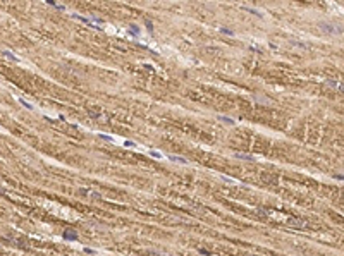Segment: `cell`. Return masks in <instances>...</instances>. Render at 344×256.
<instances>
[{
  "label": "cell",
  "mask_w": 344,
  "mask_h": 256,
  "mask_svg": "<svg viewBox=\"0 0 344 256\" xmlns=\"http://www.w3.org/2000/svg\"><path fill=\"white\" fill-rule=\"evenodd\" d=\"M129 31H133V34H136V36L139 34V28H138V26H134V24L131 26V29H129Z\"/></svg>",
  "instance_id": "2"
},
{
  "label": "cell",
  "mask_w": 344,
  "mask_h": 256,
  "mask_svg": "<svg viewBox=\"0 0 344 256\" xmlns=\"http://www.w3.org/2000/svg\"><path fill=\"white\" fill-rule=\"evenodd\" d=\"M64 237H66V239H69V241H74V239H77L76 232H72V230H66V234H64Z\"/></svg>",
  "instance_id": "1"
},
{
  "label": "cell",
  "mask_w": 344,
  "mask_h": 256,
  "mask_svg": "<svg viewBox=\"0 0 344 256\" xmlns=\"http://www.w3.org/2000/svg\"><path fill=\"white\" fill-rule=\"evenodd\" d=\"M21 105H24L26 108H29V110H33V105H29L28 101H24V100H21Z\"/></svg>",
  "instance_id": "4"
},
{
  "label": "cell",
  "mask_w": 344,
  "mask_h": 256,
  "mask_svg": "<svg viewBox=\"0 0 344 256\" xmlns=\"http://www.w3.org/2000/svg\"><path fill=\"white\" fill-rule=\"evenodd\" d=\"M220 119H222V120H225L227 124H234V120H232V119H229V117H220Z\"/></svg>",
  "instance_id": "5"
},
{
  "label": "cell",
  "mask_w": 344,
  "mask_h": 256,
  "mask_svg": "<svg viewBox=\"0 0 344 256\" xmlns=\"http://www.w3.org/2000/svg\"><path fill=\"white\" fill-rule=\"evenodd\" d=\"M174 162H181V163H186V158H179V157H170Z\"/></svg>",
  "instance_id": "3"
}]
</instances>
